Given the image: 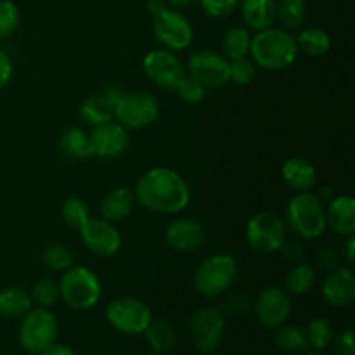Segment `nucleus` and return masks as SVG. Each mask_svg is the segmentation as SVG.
<instances>
[{
  "label": "nucleus",
  "instance_id": "5701e85b",
  "mask_svg": "<svg viewBox=\"0 0 355 355\" xmlns=\"http://www.w3.org/2000/svg\"><path fill=\"white\" fill-rule=\"evenodd\" d=\"M58 148L61 155L69 159H89L94 156L90 134L78 127H68L62 130L58 139Z\"/></svg>",
  "mask_w": 355,
  "mask_h": 355
},
{
  "label": "nucleus",
  "instance_id": "b1692460",
  "mask_svg": "<svg viewBox=\"0 0 355 355\" xmlns=\"http://www.w3.org/2000/svg\"><path fill=\"white\" fill-rule=\"evenodd\" d=\"M33 309L30 291L21 286L0 288V318L21 319Z\"/></svg>",
  "mask_w": 355,
  "mask_h": 355
},
{
  "label": "nucleus",
  "instance_id": "ea45409f",
  "mask_svg": "<svg viewBox=\"0 0 355 355\" xmlns=\"http://www.w3.org/2000/svg\"><path fill=\"white\" fill-rule=\"evenodd\" d=\"M218 309L225 318H239L252 309V300L243 295H227Z\"/></svg>",
  "mask_w": 355,
  "mask_h": 355
},
{
  "label": "nucleus",
  "instance_id": "49530a36",
  "mask_svg": "<svg viewBox=\"0 0 355 355\" xmlns=\"http://www.w3.org/2000/svg\"><path fill=\"white\" fill-rule=\"evenodd\" d=\"M40 355H76V352L71 349V347L64 345V343L55 342V343H52L49 349H45Z\"/></svg>",
  "mask_w": 355,
  "mask_h": 355
},
{
  "label": "nucleus",
  "instance_id": "4c0bfd02",
  "mask_svg": "<svg viewBox=\"0 0 355 355\" xmlns=\"http://www.w3.org/2000/svg\"><path fill=\"white\" fill-rule=\"evenodd\" d=\"M173 90H175V94L179 96V99L187 104L201 103V101L205 99V96H207V89H205L198 80H194L193 76L187 75V73L184 75V78L177 83V87Z\"/></svg>",
  "mask_w": 355,
  "mask_h": 355
},
{
  "label": "nucleus",
  "instance_id": "c9c22d12",
  "mask_svg": "<svg viewBox=\"0 0 355 355\" xmlns=\"http://www.w3.org/2000/svg\"><path fill=\"white\" fill-rule=\"evenodd\" d=\"M21 10L12 0H0V40L10 37L19 28Z\"/></svg>",
  "mask_w": 355,
  "mask_h": 355
},
{
  "label": "nucleus",
  "instance_id": "9b49d317",
  "mask_svg": "<svg viewBox=\"0 0 355 355\" xmlns=\"http://www.w3.org/2000/svg\"><path fill=\"white\" fill-rule=\"evenodd\" d=\"M189 335L194 347L203 354H214L225 336V315L218 307H203L189 319Z\"/></svg>",
  "mask_w": 355,
  "mask_h": 355
},
{
  "label": "nucleus",
  "instance_id": "2eb2a0df",
  "mask_svg": "<svg viewBox=\"0 0 355 355\" xmlns=\"http://www.w3.org/2000/svg\"><path fill=\"white\" fill-rule=\"evenodd\" d=\"M78 232L83 246L92 255L101 259L114 257L121 250L123 239L113 222H107L101 217H90V220Z\"/></svg>",
  "mask_w": 355,
  "mask_h": 355
},
{
  "label": "nucleus",
  "instance_id": "bb28decb",
  "mask_svg": "<svg viewBox=\"0 0 355 355\" xmlns=\"http://www.w3.org/2000/svg\"><path fill=\"white\" fill-rule=\"evenodd\" d=\"M298 51L304 52L309 58H324L331 51V37L326 30L318 26L304 28L295 37Z\"/></svg>",
  "mask_w": 355,
  "mask_h": 355
},
{
  "label": "nucleus",
  "instance_id": "c03bdc74",
  "mask_svg": "<svg viewBox=\"0 0 355 355\" xmlns=\"http://www.w3.org/2000/svg\"><path fill=\"white\" fill-rule=\"evenodd\" d=\"M14 75V64H12V59L9 58L7 52H3L0 49V90L6 89L9 85V82L12 80Z\"/></svg>",
  "mask_w": 355,
  "mask_h": 355
},
{
  "label": "nucleus",
  "instance_id": "3c124183",
  "mask_svg": "<svg viewBox=\"0 0 355 355\" xmlns=\"http://www.w3.org/2000/svg\"><path fill=\"white\" fill-rule=\"evenodd\" d=\"M194 2H198V0H166V3H168V7H172V9H184V7H189L193 6Z\"/></svg>",
  "mask_w": 355,
  "mask_h": 355
},
{
  "label": "nucleus",
  "instance_id": "e433bc0d",
  "mask_svg": "<svg viewBox=\"0 0 355 355\" xmlns=\"http://www.w3.org/2000/svg\"><path fill=\"white\" fill-rule=\"evenodd\" d=\"M257 75V64L252 61V58H241L229 61V82L236 85H248L253 82Z\"/></svg>",
  "mask_w": 355,
  "mask_h": 355
},
{
  "label": "nucleus",
  "instance_id": "a878e982",
  "mask_svg": "<svg viewBox=\"0 0 355 355\" xmlns=\"http://www.w3.org/2000/svg\"><path fill=\"white\" fill-rule=\"evenodd\" d=\"M142 335L146 336V342L149 343L153 352L170 354L177 345L175 328L165 319H151Z\"/></svg>",
  "mask_w": 355,
  "mask_h": 355
},
{
  "label": "nucleus",
  "instance_id": "ddd939ff",
  "mask_svg": "<svg viewBox=\"0 0 355 355\" xmlns=\"http://www.w3.org/2000/svg\"><path fill=\"white\" fill-rule=\"evenodd\" d=\"M142 71L146 78L158 89L173 90L186 75V66L175 52L159 47L144 55Z\"/></svg>",
  "mask_w": 355,
  "mask_h": 355
},
{
  "label": "nucleus",
  "instance_id": "8fccbe9b",
  "mask_svg": "<svg viewBox=\"0 0 355 355\" xmlns=\"http://www.w3.org/2000/svg\"><path fill=\"white\" fill-rule=\"evenodd\" d=\"M315 194H318V198L322 201V205H324V207L333 200V198H335V193H333L331 187H322V189Z\"/></svg>",
  "mask_w": 355,
  "mask_h": 355
},
{
  "label": "nucleus",
  "instance_id": "6ab92c4d",
  "mask_svg": "<svg viewBox=\"0 0 355 355\" xmlns=\"http://www.w3.org/2000/svg\"><path fill=\"white\" fill-rule=\"evenodd\" d=\"M326 227L335 234L354 236L355 234V200L349 194L335 196L324 207Z\"/></svg>",
  "mask_w": 355,
  "mask_h": 355
},
{
  "label": "nucleus",
  "instance_id": "dca6fc26",
  "mask_svg": "<svg viewBox=\"0 0 355 355\" xmlns=\"http://www.w3.org/2000/svg\"><path fill=\"white\" fill-rule=\"evenodd\" d=\"M165 241L175 252L193 253L207 241V229L196 218H173L165 229Z\"/></svg>",
  "mask_w": 355,
  "mask_h": 355
},
{
  "label": "nucleus",
  "instance_id": "393cba45",
  "mask_svg": "<svg viewBox=\"0 0 355 355\" xmlns=\"http://www.w3.org/2000/svg\"><path fill=\"white\" fill-rule=\"evenodd\" d=\"M78 114L87 125L94 128L114 120V104L103 92L94 94L83 101L82 106L78 107Z\"/></svg>",
  "mask_w": 355,
  "mask_h": 355
},
{
  "label": "nucleus",
  "instance_id": "864d4df0",
  "mask_svg": "<svg viewBox=\"0 0 355 355\" xmlns=\"http://www.w3.org/2000/svg\"><path fill=\"white\" fill-rule=\"evenodd\" d=\"M148 355H166V354H158V352H151V354H148Z\"/></svg>",
  "mask_w": 355,
  "mask_h": 355
},
{
  "label": "nucleus",
  "instance_id": "a211bd4d",
  "mask_svg": "<svg viewBox=\"0 0 355 355\" xmlns=\"http://www.w3.org/2000/svg\"><path fill=\"white\" fill-rule=\"evenodd\" d=\"M322 300L335 309H347L355 302V274L352 267L338 266L328 272L321 288Z\"/></svg>",
  "mask_w": 355,
  "mask_h": 355
},
{
  "label": "nucleus",
  "instance_id": "09e8293b",
  "mask_svg": "<svg viewBox=\"0 0 355 355\" xmlns=\"http://www.w3.org/2000/svg\"><path fill=\"white\" fill-rule=\"evenodd\" d=\"M166 7H168L166 0H148V2H146V9H148V12L151 14V16H156V14L162 12L163 9H166Z\"/></svg>",
  "mask_w": 355,
  "mask_h": 355
},
{
  "label": "nucleus",
  "instance_id": "f8f14e48",
  "mask_svg": "<svg viewBox=\"0 0 355 355\" xmlns=\"http://www.w3.org/2000/svg\"><path fill=\"white\" fill-rule=\"evenodd\" d=\"M186 73L207 90L220 89L229 83V59L211 49H200L187 58Z\"/></svg>",
  "mask_w": 355,
  "mask_h": 355
},
{
  "label": "nucleus",
  "instance_id": "4be33fe9",
  "mask_svg": "<svg viewBox=\"0 0 355 355\" xmlns=\"http://www.w3.org/2000/svg\"><path fill=\"white\" fill-rule=\"evenodd\" d=\"M238 9L248 30L262 31L276 23V0H241Z\"/></svg>",
  "mask_w": 355,
  "mask_h": 355
},
{
  "label": "nucleus",
  "instance_id": "423d86ee",
  "mask_svg": "<svg viewBox=\"0 0 355 355\" xmlns=\"http://www.w3.org/2000/svg\"><path fill=\"white\" fill-rule=\"evenodd\" d=\"M59 335L58 318L49 309H30L21 318L17 328V342L28 354L40 355L45 349L55 343Z\"/></svg>",
  "mask_w": 355,
  "mask_h": 355
},
{
  "label": "nucleus",
  "instance_id": "412c9836",
  "mask_svg": "<svg viewBox=\"0 0 355 355\" xmlns=\"http://www.w3.org/2000/svg\"><path fill=\"white\" fill-rule=\"evenodd\" d=\"M281 177L283 182L295 193H307L312 191L318 184V170L309 159L295 156L286 159L281 166Z\"/></svg>",
  "mask_w": 355,
  "mask_h": 355
},
{
  "label": "nucleus",
  "instance_id": "603ef678",
  "mask_svg": "<svg viewBox=\"0 0 355 355\" xmlns=\"http://www.w3.org/2000/svg\"><path fill=\"white\" fill-rule=\"evenodd\" d=\"M304 355H326V354L321 352V350H311V352L307 350V352H305Z\"/></svg>",
  "mask_w": 355,
  "mask_h": 355
},
{
  "label": "nucleus",
  "instance_id": "de8ad7c7",
  "mask_svg": "<svg viewBox=\"0 0 355 355\" xmlns=\"http://www.w3.org/2000/svg\"><path fill=\"white\" fill-rule=\"evenodd\" d=\"M125 92H127V90H125L123 87H120V85H110V87H106V89L103 90L104 96H106L107 99H110L113 104H116L118 101L121 99V96H123Z\"/></svg>",
  "mask_w": 355,
  "mask_h": 355
},
{
  "label": "nucleus",
  "instance_id": "2f4dec72",
  "mask_svg": "<svg viewBox=\"0 0 355 355\" xmlns=\"http://www.w3.org/2000/svg\"><path fill=\"white\" fill-rule=\"evenodd\" d=\"M42 263L52 272H64L75 266V253L64 243H52L42 252Z\"/></svg>",
  "mask_w": 355,
  "mask_h": 355
},
{
  "label": "nucleus",
  "instance_id": "4468645a",
  "mask_svg": "<svg viewBox=\"0 0 355 355\" xmlns=\"http://www.w3.org/2000/svg\"><path fill=\"white\" fill-rule=\"evenodd\" d=\"M291 295L283 286H266L255 300L252 309L255 318L266 329H277L291 315Z\"/></svg>",
  "mask_w": 355,
  "mask_h": 355
},
{
  "label": "nucleus",
  "instance_id": "c85d7f7f",
  "mask_svg": "<svg viewBox=\"0 0 355 355\" xmlns=\"http://www.w3.org/2000/svg\"><path fill=\"white\" fill-rule=\"evenodd\" d=\"M250 44H252V35L245 26H231L222 35V54L229 59H241L250 55Z\"/></svg>",
  "mask_w": 355,
  "mask_h": 355
},
{
  "label": "nucleus",
  "instance_id": "f03ea898",
  "mask_svg": "<svg viewBox=\"0 0 355 355\" xmlns=\"http://www.w3.org/2000/svg\"><path fill=\"white\" fill-rule=\"evenodd\" d=\"M297 40L291 31L283 28L270 26L262 31H257L250 44V58L257 68L267 71H284L298 58Z\"/></svg>",
  "mask_w": 355,
  "mask_h": 355
},
{
  "label": "nucleus",
  "instance_id": "79ce46f5",
  "mask_svg": "<svg viewBox=\"0 0 355 355\" xmlns=\"http://www.w3.org/2000/svg\"><path fill=\"white\" fill-rule=\"evenodd\" d=\"M315 257H318L319 266L324 267V269H328V270H331V269H335V267L340 266L342 253H340L335 246L322 245L321 248L318 250V253H315Z\"/></svg>",
  "mask_w": 355,
  "mask_h": 355
},
{
  "label": "nucleus",
  "instance_id": "7ed1b4c3",
  "mask_svg": "<svg viewBox=\"0 0 355 355\" xmlns=\"http://www.w3.org/2000/svg\"><path fill=\"white\" fill-rule=\"evenodd\" d=\"M283 220L286 224V229H290L293 234L305 241L322 238L328 229L326 227L324 205L312 191L297 193L288 201Z\"/></svg>",
  "mask_w": 355,
  "mask_h": 355
},
{
  "label": "nucleus",
  "instance_id": "58836bf2",
  "mask_svg": "<svg viewBox=\"0 0 355 355\" xmlns=\"http://www.w3.org/2000/svg\"><path fill=\"white\" fill-rule=\"evenodd\" d=\"M207 16L215 19H224L238 10L241 0H198Z\"/></svg>",
  "mask_w": 355,
  "mask_h": 355
},
{
  "label": "nucleus",
  "instance_id": "f3484780",
  "mask_svg": "<svg viewBox=\"0 0 355 355\" xmlns=\"http://www.w3.org/2000/svg\"><path fill=\"white\" fill-rule=\"evenodd\" d=\"M90 141L94 146V156L104 159H116L123 155L130 144V134L116 120L97 125L90 132Z\"/></svg>",
  "mask_w": 355,
  "mask_h": 355
},
{
  "label": "nucleus",
  "instance_id": "c756f323",
  "mask_svg": "<svg viewBox=\"0 0 355 355\" xmlns=\"http://www.w3.org/2000/svg\"><path fill=\"white\" fill-rule=\"evenodd\" d=\"M315 281H318V272H315L314 267L302 262L291 267L290 272L284 277L283 288L291 297H302L314 288Z\"/></svg>",
  "mask_w": 355,
  "mask_h": 355
},
{
  "label": "nucleus",
  "instance_id": "39448f33",
  "mask_svg": "<svg viewBox=\"0 0 355 355\" xmlns=\"http://www.w3.org/2000/svg\"><path fill=\"white\" fill-rule=\"evenodd\" d=\"M239 276L238 260L229 253H215L198 266L194 288L207 298H218L234 286Z\"/></svg>",
  "mask_w": 355,
  "mask_h": 355
},
{
  "label": "nucleus",
  "instance_id": "f257e3e1",
  "mask_svg": "<svg viewBox=\"0 0 355 355\" xmlns=\"http://www.w3.org/2000/svg\"><path fill=\"white\" fill-rule=\"evenodd\" d=\"M135 203L153 214L177 215L191 203L187 180L168 166H156L142 173L134 187Z\"/></svg>",
  "mask_w": 355,
  "mask_h": 355
},
{
  "label": "nucleus",
  "instance_id": "6e6552de",
  "mask_svg": "<svg viewBox=\"0 0 355 355\" xmlns=\"http://www.w3.org/2000/svg\"><path fill=\"white\" fill-rule=\"evenodd\" d=\"M159 111L158 97L146 90H134L125 92L114 104V120L127 130H142L158 120Z\"/></svg>",
  "mask_w": 355,
  "mask_h": 355
},
{
  "label": "nucleus",
  "instance_id": "20e7f679",
  "mask_svg": "<svg viewBox=\"0 0 355 355\" xmlns=\"http://www.w3.org/2000/svg\"><path fill=\"white\" fill-rule=\"evenodd\" d=\"M59 300L73 311H90L103 297V284L97 274L85 266H73L58 281Z\"/></svg>",
  "mask_w": 355,
  "mask_h": 355
},
{
  "label": "nucleus",
  "instance_id": "a18cd8bd",
  "mask_svg": "<svg viewBox=\"0 0 355 355\" xmlns=\"http://www.w3.org/2000/svg\"><path fill=\"white\" fill-rule=\"evenodd\" d=\"M342 259H345L349 263H354L355 259V234L354 236H347L345 243L342 246Z\"/></svg>",
  "mask_w": 355,
  "mask_h": 355
},
{
  "label": "nucleus",
  "instance_id": "1a4fd4ad",
  "mask_svg": "<svg viewBox=\"0 0 355 355\" xmlns=\"http://www.w3.org/2000/svg\"><path fill=\"white\" fill-rule=\"evenodd\" d=\"M246 243L260 255L277 253L286 241V224L272 211H259L248 220L245 229Z\"/></svg>",
  "mask_w": 355,
  "mask_h": 355
},
{
  "label": "nucleus",
  "instance_id": "a19ab883",
  "mask_svg": "<svg viewBox=\"0 0 355 355\" xmlns=\"http://www.w3.org/2000/svg\"><path fill=\"white\" fill-rule=\"evenodd\" d=\"M279 253H283L284 260L290 263H293V266L305 262V259H307L305 246L298 241H290L288 238H286V241L283 243V246H281Z\"/></svg>",
  "mask_w": 355,
  "mask_h": 355
},
{
  "label": "nucleus",
  "instance_id": "cd10ccee",
  "mask_svg": "<svg viewBox=\"0 0 355 355\" xmlns=\"http://www.w3.org/2000/svg\"><path fill=\"white\" fill-rule=\"evenodd\" d=\"M277 349L281 352L288 355H304L309 350L307 336H305V329L295 324H281L276 329V336H274Z\"/></svg>",
  "mask_w": 355,
  "mask_h": 355
},
{
  "label": "nucleus",
  "instance_id": "72a5a7b5",
  "mask_svg": "<svg viewBox=\"0 0 355 355\" xmlns=\"http://www.w3.org/2000/svg\"><path fill=\"white\" fill-rule=\"evenodd\" d=\"M61 217L66 225L80 231L90 220L92 214H90V207L83 200H80V198H68L62 203Z\"/></svg>",
  "mask_w": 355,
  "mask_h": 355
},
{
  "label": "nucleus",
  "instance_id": "7c9ffc66",
  "mask_svg": "<svg viewBox=\"0 0 355 355\" xmlns=\"http://www.w3.org/2000/svg\"><path fill=\"white\" fill-rule=\"evenodd\" d=\"M307 14L305 0H276V23L288 31L298 30Z\"/></svg>",
  "mask_w": 355,
  "mask_h": 355
},
{
  "label": "nucleus",
  "instance_id": "9d476101",
  "mask_svg": "<svg viewBox=\"0 0 355 355\" xmlns=\"http://www.w3.org/2000/svg\"><path fill=\"white\" fill-rule=\"evenodd\" d=\"M153 35L162 49L172 52H182L193 44L194 30L191 21L179 9L166 7L153 16Z\"/></svg>",
  "mask_w": 355,
  "mask_h": 355
},
{
  "label": "nucleus",
  "instance_id": "5fc2aeb1",
  "mask_svg": "<svg viewBox=\"0 0 355 355\" xmlns=\"http://www.w3.org/2000/svg\"><path fill=\"white\" fill-rule=\"evenodd\" d=\"M208 355H222V354H208Z\"/></svg>",
  "mask_w": 355,
  "mask_h": 355
},
{
  "label": "nucleus",
  "instance_id": "473e14b6",
  "mask_svg": "<svg viewBox=\"0 0 355 355\" xmlns=\"http://www.w3.org/2000/svg\"><path fill=\"white\" fill-rule=\"evenodd\" d=\"M309 350H321L324 352L335 338V329L333 324L324 318H314L305 328Z\"/></svg>",
  "mask_w": 355,
  "mask_h": 355
},
{
  "label": "nucleus",
  "instance_id": "0eeeda50",
  "mask_svg": "<svg viewBox=\"0 0 355 355\" xmlns=\"http://www.w3.org/2000/svg\"><path fill=\"white\" fill-rule=\"evenodd\" d=\"M106 319L111 328L121 335L137 336L146 331L153 319V312L141 298L123 295L107 304Z\"/></svg>",
  "mask_w": 355,
  "mask_h": 355
},
{
  "label": "nucleus",
  "instance_id": "f704fd0d",
  "mask_svg": "<svg viewBox=\"0 0 355 355\" xmlns=\"http://www.w3.org/2000/svg\"><path fill=\"white\" fill-rule=\"evenodd\" d=\"M30 297L37 307L51 309L52 305L58 304L59 300V286L58 281L51 279V277H42L33 284L30 291Z\"/></svg>",
  "mask_w": 355,
  "mask_h": 355
},
{
  "label": "nucleus",
  "instance_id": "37998d69",
  "mask_svg": "<svg viewBox=\"0 0 355 355\" xmlns=\"http://www.w3.org/2000/svg\"><path fill=\"white\" fill-rule=\"evenodd\" d=\"M333 342H335V350H333L335 355H355L354 329H343L336 338H333Z\"/></svg>",
  "mask_w": 355,
  "mask_h": 355
},
{
  "label": "nucleus",
  "instance_id": "aec40b11",
  "mask_svg": "<svg viewBox=\"0 0 355 355\" xmlns=\"http://www.w3.org/2000/svg\"><path fill=\"white\" fill-rule=\"evenodd\" d=\"M134 189L127 186H118L107 191L99 203V217L107 222H123L125 218L130 217L135 207Z\"/></svg>",
  "mask_w": 355,
  "mask_h": 355
}]
</instances>
